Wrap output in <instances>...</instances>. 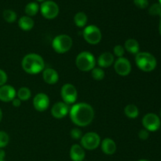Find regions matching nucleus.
I'll use <instances>...</instances> for the list:
<instances>
[{
  "mask_svg": "<svg viewBox=\"0 0 161 161\" xmlns=\"http://www.w3.org/2000/svg\"><path fill=\"white\" fill-rule=\"evenodd\" d=\"M31 96V90L26 86H22L19 88L17 92V97L20 99L21 102H27L30 99Z\"/></svg>",
  "mask_w": 161,
  "mask_h": 161,
  "instance_id": "b1692460",
  "label": "nucleus"
},
{
  "mask_svg": "<svg viewBox=\"0 0 161 161\" xmlns=\"http://www.w3.org/2000/svg\"><path fill=\"white\" fill-rule=\"evenodd\" d=\"M8 80V76L6 72L4 70L0 69V86H3L6 83Z\"/></svg>",
  "mask_w": 161,
  "mask_h": 161,
  "instance_id": "2f4dec72",
  "label": "nucleus"
},
{
  "mask_svg": "<svg viewBox=\"0 0 161 161\" xmlns=\"http://www.w3.org/2000/svg\"><path fill=\"white\" fill-rule=\"evenodd\" d=\"M149 13L152 16H160L161 14V6L159 3H154L149 7Z\"/></svg>",
  "mask_w": 161,
  "mask_h": 161,
  "instance_id": "cd10ccee",
  "label": "nucleus"
},
{
  "mask_svg": "<svg viewBox=\"0 0 161 161\" xmlns=\"http://www.w3.org/2000/svg\"><path fill=\"white\" fill-rule=\"evenodd\" d=\"M69 110L70 108H69V105L64 103V102H58L52 106L50 113L53 118L61 119L65 117L69 114Z\"/></svg>",
  "mask_w": 161,
  "mask_h": 161,
  "instance_id": "ddd939ff",
  "label": "nucleus"
},
{
  "mask_svg": "<svg viewBox=\"0 0 161 161\" xmlns=\"http://www.w3.org/2000/svg\"><path fill=\"white\" fill-rule=\"evenodd\" d=\"M160 23H159V32H160L161 36V14L160 15Z\"/></svg>",
  "mask_w": 161,
  "mask_h": 161,
  "instance_id": "c9c22d12",
  "label": "nucleus"
},
{
  "mask_svg": "<svg viewBox=\"0 0 161 161\" xmlns=\"http://www.w3.org/2000/svg\"><path fill=\"white\" fill-rule=\"evenodd\" d=\"M101 149L105 155H113L116 152L117 146L114 140L109 138H105L101 142Z\"/></svg>",
  "mask_w": 161,
  "mask_h": 161,
  "instance_id": "a211bd4d",
  "label": "nucleus"
},
{
  "mask_svg": "<svg viewBox=\"0 0 161 161\" xmlns=\"http://www.w3.org/2000/svg\"><path fill=\"white\" fill-rule=\"evenodd\" d=\"M3 16L7 23H14L17 20V14L12 9H5L3 11Z\"/></svg>",
  "mask_w": 161,
  "mask_h": 161,
  "instance_id": "a878e982",
  "label": "nucleus"
},
{
  "mask_svg": "<svg viewBox=\"0 0 161 161\" xmlns=\"http://www.w3.org/2000/svg\"><path fill=\"white\" fill-rule=\"evenodd\" d=\"M17 97V91L11 85L5 84L0 86V101L3 102H11Z\"/></svg>",
  "mask_w": 161,
  "mask_h": 161,
  "instance_id": "4468645a",
  "label": "nucleus"
},
{
  "mask_svg": "<svg viewBox=\"0 0 161 161\" xmlns=\"http://www.w3.org/2000/svg\"><path fill=\"white\" fill-rule=\"evenodd\" d=\"M114 69L116 74L120 76H127L131 72V64L127 58H119L115 61Z\"/></svg>",
  "mask_w": 161,
  "mask_h": 161,
  "instance_id": "9b49d317",
  "label": "nucleus"
},
{
  "mask_svg": "<svg viewBox=\"0 0 161 161\" xmlns=\"http://www.w3.org/2000/svg\"><path fill=\"white\" fill-rule=\"evenodd\" d=\"M11 102H12L13 106L16 107V108H18V107H20V105H21V102H22L20 100V99L17 98V97H16L15 98H14V100H13Z\"/></svg>",
  "mask_w": 161,
  "mask_h": 161,
  "instance_id": "72a5a7b5",
  "label": "nucleus"
},
{
  "mask_svg": "<svg viewBox=\"0 0 161 161\" xmlns=\"http://www.w3.org/2000/svg\"><path fill=\"white\" fill-rule=\"evenodd\" d=\"M142 123L144 129L147 130L149 132L157 131L161 126L160 117L157 114L153 113H149L145 115L144 117L142 118Z\"/></svg>",
  "mask_w": 161,
  "mask_h": 161,
  "instance_id": "9d476101",
  "label": "nucleus"
},
{
  "mask_svg": "<svg viewBox=\"0 0 161 161\" xmlns=\"http://www.w3.org/2000/svg\"><path fill=\"white\" fill-rule=\"evenodd\" d=\"M160 118H161V110H160Z\"/></svg>",
  "mask_w": 161,
  "mask_h": 161,
  "instance_id": "a19ab883",
  "label": "nucleus"
},
{
  "mask_svg": "<svg viewBox=\"0 0 161 161\" xmlns=\"http://www.w3.org/2000/svg\"><path fill=\"white\" fill-rule=\"evenodd\" d=\"M96 59L91 52L83 51L75 58V65L82 72H91L96 65Z\"/></svg>",
  "mask_w": 161,
  "mask_h": 161,
  "instance_id": "20e7f679",
  "label": "nucleus"
},
{
  "mask_svg": "<svg viewBox=\"0 0 161 161\" xmlns=\"http://www.w3.org/2000/svg\"><path fill=\"white\" fill-rule=\"evenodd\" d=\"M138 161H150V160H146V159H142V160H138Z\"/></svg>",
  "mask_w": 161,
  "mask_h": 161,
  "instance_id": "4c0bfd02",
  "label": "nucleus"
},
{
  "mask_svg": "<svg viewBox=\"0 0 161 161\" xmlns=\"http://www.w3.org/2000/svg\"><path fill=\"white\" fill-rule=\"evenodd\" d=\"M84 40L91 45H97L102 39L101 29L96 25H88L85 27L83 31Z\"/></svg>",
  "mask_w": 161,
  "mask_h": 161,
  "instance_id": "423d86ee",
  "label": "nucleus"
},
{
  "mask_svg": "<svg viewBox=\"0 0 161 161\" xmlns=\"http://www.w3.org/2000/svg\"><path fill=\"white\" fill-rule=\"evenodd\" d=\"M9 142V136L6 132L0 130V149L7 146Z\"/></svg>",
  "mask_w": 161,
  "mask_h": 161,
  "instance_id": "bb28decb",
  "label": "nucleus"
},
{
  "mask_svg": "<svg viewBox=\"0 0 161 161\" xmlns=\"http://www.w3.org/2000/svg\"><path fill=\"white\" fill-rule=\"evenodd\" d=\"M39 11V6L37 3L35 2H31L28 3L25 7V12L26 14V16L31 17L36 16Z\"/></svg>",
  "mask_w": 161,
  "mask_h": 161,
  "instance_id": "5701e85b",
  "label": "nucleus"
},
{
  "mask_svg": "<svg viewBox=\"0 0 161 161\" xmlns=\"http://www.w3.org/2000/svg\"><path fill=\"white\" fill-rule=\"evenodd\" d=\"M5 157H6V153L3 149H0V160H4Z\"/></svg>",
  "mask_w": 161,
  "mask_h": 161,
  "instance_id": "f704fd0d",
  "label": "nucleus"
},
{
  "mask_svg": "<svg viewBox=\"0 0 161 161\" xmlns=\"http://www.w3.org/2000/svg\"><path fill=\"white\" fill-rule=\"evenodd\" d=\"M101 137L94 131L87 132L83 135L80 139V146L86 150H94L101 145Z\"/></svg>",
  "mask_w": 161,
  "mask_h": 161,
  "instance_id": "0eeeda50",
  "label": "nucleus"
},
{
  "mask_svg": "<svg viewBox=\"0 0 161 161\" xmlns=\"http://www.w3.org/2000/svg\"><path fill=\"white\" fill-rule=\"evenodd\" d=\"M69 116L75 125L84 127L90 125L94 118V110L90 104L80 102L74 104L69 110Z\"/></svg>",
  "mask_w": 161,
  "mask_h": 161,
  "instance_id": "f257e3e1",
  "label": "nucleus"
},
{
  "mask_svg": "<svg viewBox=\"0 0 161 161\" xmlns=\"http://www.w3.org/2000/svg\"><path fill=\"white\" fill-rule=\"evenodd\" d=\"M135 63L140 70L146 72H152L157 65L156 58L149 52H139L137 53L135 56Z\"/></svg>",
  "mask_w": 161,
  "mask_h": 161,
  "instance_id": "7ed1b4c3",
  "label": "nucleus"
},
{
  "mask_svg": "<svg viewBox=\"0 0 161 161\" xmlns=\"http://www.w3.org/2000/svg\"><path fill=\"white\" fill-rule=\"evenodd\" d=\"M33 106L38 112H44L49 108L50 97L45 93H39L33 98Z\"/></svg>",
  "mask_w": 161,
  "mask_h": 161,
  "instance_id": "f8f14e48",
  "label": "nucleus"
},
{
  "mask_svg": "<svg viewBox=\"0 0 161 161\" xmlns=\"http://www.w3.org/2000/svg\"><path fill=\"white\" fill-rule=\"evenodd\" d=\"M124 114L129 119H135L139 115V109L134 104H129L124 108Z\"/></svg>",
  "mask_w": 161,
  "mask_h": 161,
  "instance_id": "412c9836",
  "label": "nucleus"
},
{
  "mask_svg": "<svg viewBox=\"0 0 161 161\" xmlns=\"http://www.w3.org/2000/svg\"><path fill=\"white\" fill-rule=\"evenodd\" d=\"M42 79L47 84L53 85L56 84L59 80V75L55 69L47 68L42 71Z\"/></svg>",
  "mask_w": 161,
  "mask_h": 161,
  "instance_id": "2eb2a0df",
  "label": "nucleus"
},
{
  "mask_svg": "<svg viewBox=\"0 0 161 161\" xmlns=\"http://www.w3.org/2000/svg\"><path fill=\"white\" fill-rule=\"evenodd\" d=\"M158 1H159V4H160V6H161V0H158Z\"/></svg>",
  "mask_w": 161,
  "mask_h": 161,
  "instance_id": "ea45409f",
  "label": "nucleus"
},
{
  "mask_svg": "<svg viewBox=\"0 0 161 161\" xmlns=\"http://www.w3.org/2000/svg\"><path fill=\"white\" fill-rule=\"evenodd\" d=\"M134 4L139 9H146L149 6L148 0H134Z\"/></svg>",
  "mask_w": 161,
  "mask_h": 161,
  "instance_id": "7c9ffc66",
  "label": "nucleus"
},
{
  "mask_svg": "<svg viewBox=\"0 0 161 161\" xmlns=\"http://www.w3.org/2000/svg\"><path fill=\"white\" fill-rule=\"evenodd\" d=\"M3 111H2V109H1V108H0V122H1L2 121V119H3Z\"/></svg>",
  "mask_w": 161,
  "mask_h": 161,
  "instance_id": "e433bc0d",
  "label": "nucleus"
},
{
  "mask_svg": "<svg viewBox=\"0 0 161 161\" xmlns=\"http://www.w3.org/2000/svg\"><path fill=\"white\" fill-rule=\"evenodd\" d=\"M72 39L66 34H61L55 36L52 41V47L58 53H65L72 47Z\"/></svg>",
  "mask_w": 161,
  "mask_h": 161,
  "instance_id": "39448f33",
  "label": "nucleus"
},
{
  "mask_svg": "<svg viewBox=\"0 0 161 161\" xmlns=\"http://www.w3.org/2000/svg\"><path fill=\"white\" fill-rule=\"evenodd\" d=\"M35 22L31 17L28 16H23L18 20V26L22 31H28L33 28Z\"/></svg>",
  "mask_w": 161,
  "mask_h": 161,
  "instance_id": "6ab92c4d",
  "label": "nucleus"
},
{
  "mask_svg": "<svg viewBox=\"0 0 161 161\" xmlns=\"http://www.w3.org/2000/svg\"><path fill=\"white\" fill-rule=\"evenodd\" d=\"M87 16L84 12H78L74 16V23L78 28H83L87 23Z\"/></svg>",
  "mask_w": 161,
  "mask_h": 161,
  "instance_id": "4be33fe9",
  "label": "nucleus"
},
{
  "mask_svg": "<svg viewBox=\"0 0 161 161\" xmlns=\"http://www.w3.org/2000/svg\"><path fill=\"white\" fill-rule=\"evenodd\" d=\"M69 155L72 161H83L86 157V153L80 145L74 144L71 147Z\"/></svg>",
  "mask_w": 161,
  "mask_h": 161,
  "instance_id": "dca6fc26",
  "label": "nucleus"
},
{
  "mask_svg": "<svg viewBox=\"0 0 161 161\" xmlns=\"http://www.w3.org/2000/svg\"><path fill=\"white\" fill-rule=\"evenodd\" d=\"M98 66L102 69H106L113 65L115 62L114 55L110 52H104L97 58L96 61Z\"/></svg>",
  "mask_w": 161,
  "mask_h": 161,
  "instance_id": "f3484780",
  "label": "nucleus"
},
{
  "mask_svg": "<svg viewBox=\"0 0 161 161\" xmlns=\"http://www.w3.org/2000/svg\"><path fill=\"white\" fill-rule=\"evenodd\" d=\"M21 67L26 73L36 75L45 69V62L42 56L38 53H28L21 61Z\"/></svg>",
  "mask_w": 161,
  "mask_h": 161,
  "instance_id": "f03ea898",
  "label": "nucleus"
},
{
  "mask_svg": "<svg viewBox=\"0 0 161 161\" xmlns=\"http://www.w3.org/2000/svg\"><path fill=\"white\" fill-rule=\"evenodd\" d=\"M61 97L63 102L67 105H72L76 102L78 98V91L72 83H65L61 89Z\"/></svg>",
  "mask_w": 161,
  "mask_h": 161,
  "instance_id": "1a4fd4ad",
  "label": "nucleus"
},
{
  "mask_svg": "<svg viewBox=\"0 0 161 161\" xmlns=\"http://www.w3.org/2000/svg\"><path fill=\"white\" fill-rule=\"evenodd\" d=\"M138 135L141 140H147L149 137V132L146 129H142L139 130Z\"/></svg>",
  "mask_w": 161,
  "mask_h": 161,
  "instance_id": "473e14b6",
  "label": "nucleus"
},
{
  "mask_svg": "<svg viewBox=\"0 0 161 161\" xmlns=\"http://www.w3.org/2000/svg\"><path fill=\"white\" fill-rule=\"evenodd\" d=\"M125 53V49L122 45H116L113 48V55L119 58H123Z\"/></svg>",
  "mask_w": 161,
  "mask_h": 161,
  "instance_id": "c85d7f7f",
  "label": "nucleus"
},
{
  "mask_svg": "<svg viewBox=\"0 0 161 161\" xmlns=\"http://www.w3.org/2000/svg\"><path fill=\"white\" fill-rule=\"evenodd\" d=\"M39 10L42 17L48 20H53L58 17L59 14V6L52 0H47L42 3L39 6Z\"/></svg>",
  "mask_w": 161,
  "mask_h": 161,
  "instance_id": "6e6552de",
  "label": "nucleus"
},
{
  "mask_svg": "<svg viewBox=\"0 0 161 161\" xmlns=\"http://www.w3.org/2000/svg\"><path fill=\"white\" fill-rule=\"evenodd\" d=\"M91 76L94 80H97V81H101V80H104L105 76V71L103 69L100 67H95L91 71Z\"/></svg>",
  "mask_w": 161,
  "mask_h": 161,
  "instance_id": "393cba45",
  "label": "nucleus"
},
{
  "mask_svg": "<svg viewBox=\"0 0 161 161\" xmlns=\"http://www.w3.org/2000/svg\"><path fill=\"white\" fill-rule=\"evenodd\" d=\"M38 2H42V3H43L44 1H46V0H37Z\"/></svg>",
  "mask_w": 161,
  "mask_h": 161,
  "instance_id": "58836bf2",
  "label": "nucleus"
},
{
  "mask_svg": "<svg viewBox=\"0 0 161 161\" xmlns=\"http://www.w3.org/2000/svg\"><path fill=\"white\" fill-rule=\"evenodd\" d=\"M70 135L72 137V139L75 140H79L81 139L82 136H83V134H82L81 130L78 127H75V128H72L70 131Z\"/></svg>",
  "mask_w": 161,
  "mask_h": 161,
  "instance_id": "c756f323",
  "label": "nucleus"
},
{
  "mask_svg": "<svg viewBox=\"0 0 161 161\" xmlns=\"http://www.w3.org/2000/svg\"><path fill=\"white\" fill-rule=\"evenodd\" d=\"M0 161H5L4 160H0Z\"/></svg>",
  "mask_w": 161,
  "mask_h": 161,
  "instance_id": "79ce46f5",
  "label": "nucleus"
},
{
  "mask_svg": "<svg viewBox=\"0 0 161 161\" xmlns=\"http://www.w3.org/2000/svg\"><path fill=\"white\" fill-rule=\"evenodd\" d=\"M52 161H55V160H52Z\"/></svg>",
  "mask_w": 161,
  "mask_h": 161,
  "instance_id": "37998d69",
  "label": "nucleus"
},
{
  "mask_svg": "<svg viewBox=\"0 0 161 161\" xmlns=\"http://www.w3.org/2000/svg\"><path fill=\"white\" fill-rule=\"evenodd\" d=\"M124 49L127 50L128 53H132V54H137L139 53L140 46L138 41L135 39H128L126 40L124 43Z\"/></svg>",
  "mask_w": 161,
  "mask_h": 161,
  "instance_id": "aec40b11",
  "label": "nucleus"
}]
</instances>
